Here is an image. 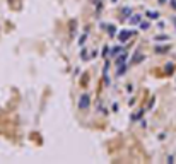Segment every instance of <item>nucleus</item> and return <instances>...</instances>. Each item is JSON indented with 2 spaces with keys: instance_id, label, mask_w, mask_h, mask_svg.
<instances>
[{
  "instance_id": "nucleus-14",
  "label": "nucleus",
  "mask_w": 176,
  "mask_h": 164,
  "mask_svg": "<svg viewBox=\"0 0 176 164\" xmlns=\"http://www.w3.org/2000/svg\"><path fill=\"white\" fill-rule=\"evenodd\" d=\"M159 4H166V0H159Z\"/></svg>"
},
{
  "instance_id": "nucleus-4",
  "label": "nucleus",
  "mask_w": 176,
  "mask_h": 164,
  "mask_svg": "<svg viewBox=\"0 0 176 164\" xmlns=\"http://www.w3.org/2000/svg\"><path fill=\"white\" fill-rule=\"evenodd\" d=\"M147 17H149V19H157V17H159V14H157V12H152V10H149V12H147Z\"/></svg>"
},
{
  "instance_id": "nucleus-13",
  "label": "nucleus",
  "mask_w": 176,
  "mask_h": 164,
  "mask_svg": "<svg viewBox=\"0 0 176 164\" xmlns=\"http://www.w3.org/2000/svg\"><path fill=\"white\" fill-rule=\"evenodd\" d=\"M171 7H173V9H176V0H171Z\"/></svg>"
},
{
  "instance_id": "nucleus-5",
  "label": "nucleus",
  "mask_w": 176,
  "mask_h": 164,
  "mask_svg": "<svg viewBox=\"0 0 176 164\" xmlns=\"http://www.w3.org/2000/svg\"><path fill=\"white\" fill-rule=\"evenodd\" d=\"M140 19H142L140 15H133V17L130 19V22H132V24H139V22H140Z\"/></svg>"
},
{
  "instance_id": "nucleus-7",
  "label": "nucleus",
  "mask_w": 176,
  "mask_h": 164,
  "mask_svg": "<svg viewBox=\"0 0 176 164\" xmlns=\"http://www.w3.org/2000/svg\"><path fill=\"white\" fill-rule=\"evenodd\" d=\"M142 60H144V56L137 53V55H135V58H133V63H139V62H142Z\"/></svg>"
},
{
  "instance_id": "nucleus-1",
  "label": "nucleus",
  "mask_w": 176,
  "mask_h": 164,
  "mask_svg": "<svg viewBox=\"0 0 176 164\" xmlns=\"http://www.w3.org/2000/svg\"><path fill=\"white\" fill-rule=\"evenodd\" d=\"M89 104H91V99H89V96H87V94L81 96V99H79V108H81V109H87V108H89Z\"/></svg>"
},
{
  "instance_id": "nucleus-10",
  "label": "nucleus",
  "mask_w": 176,
  "mask_h": 164,
  "mask_svg": "<svg viewBox=\"0 0 176 164\" xmlns=\"http://www.w3.org/2000/svg\"><path fill=\"white\" fill-rule=\"evenodd\" d=\"M120 51H122V48H113V50H111V55H116V53H120Z\"/></svg>"
},
{
  "instance_id": "nucleus-2",
  "label": "nucleus",
  "mask_w": 176,
  "mask_h": 164,
  "mask_svg": "<svg viewBox=\"0 0 176 164\" xmlns=\"http://www.w3.org/2000/svg\"><path fill=\"white\" fill-rule=\"evenodd\" d=\"M130 36H132V33H130V31H122V33L118 34V40L122 41V43H125V41L130 38Z\"/></svg>"
},
{
  "instance_id": "nucleus-6",
  "label": "nucleus",
  "mask_w": 176,
  "mask_h": 164,
  "mask_svg": "<svg viewBox=\"0 0 176 164\" xmlns=\"http://www.w3.org/2000/svg\"><path fill=\"white\" fill-rule=\"evenodd\" d=\"M115 29H116L115 26H108V34H109V36H115V33H116Z\"/></svg>"
},
{
  "instance_id": "nucleus-8",
  "label": "nucleus",
  "mask_w": 176,
  "mask_h": 164,
  "mask_svg": "<svg viewBox=\"0 0 176 164\" xmlns=\"http://www.w3.org/2000/svg\"><path fill=\"white\" fill-rule=\"evenodd\" d=\"M127 70V67H123V63L120 65V70H118V75H123V72Z\"/></svg>"
},
{
  "instance_id": "nucleus-11",
  "label": "nucleus",
  "mask_w": 176,
  "mask_h": 164,
  "mask_svg": "<svg viewBox=\"0 0 176 164\" xmlns=\"http://www.w3.org/2000/svg\"><path fill=\"white\" fill-rule=\"evenodd\" d=\"M157 41H163V40H168V36H156Z\"/></svg>"
},
{
  "instance_id": "nucleus-3",
  "label": "nucleus",
  "mask_w": 176,
  "mask_h": 164,
  "mask_svg": "<svg viewBox=\"0 0 176 164\" xmlns=\"http://www.w3.org/2000/svg\"><path fill=\"white\" fill-rule=\"evenodd\" d=\"M125 60H127V55H125V53H122L120 56H118V58H116V65H122V63H123Z\"/></svg>"
},
{
  "instance_id": "nucleus-12",
  "label": "nucleus",
  "mask_w": 176,
  "mask_h": 164,
  "mask_svg": "<svg viewBox=\"0 0 176 164\" xmlns=\"http://www.w3.org/2000/svg\"><path fill=\"white\" fill-rule=\"evenodd\" d=\"M140 27H142V29H147V27H149V24H147V22H142V24H140Z\"/></svg>"
},
{
  "instance_id": "nucleus-15",
  "label": "nucleus",
  "mask_w": 176,
  "mask_h": 164,
  "mask_svg": "<svg viewBox=\"0 0 176 164\" xmlns=\"http://www.w3.org/2000/svg\"><path fill=\"white\" fill-rule=\"evenodd\" d=\"M175 24H176V17H175Z\"/></svg>"
},
{
  "instance_id": "nucleus-9",
  "label": "nucleus",
  "mask_w": 176,
  "mask_h": 164,
  "mask_svg": "<svg viewBox=\"0 0 176 164\" xmlns=\"http://www.w3.org/2000/svg\"><path fill=\"white\" fill-rule=\"evenodd\" d=\"M130 12H132V9H125V10H123V17H128Z\"/></svg>"
}]
</instances>
